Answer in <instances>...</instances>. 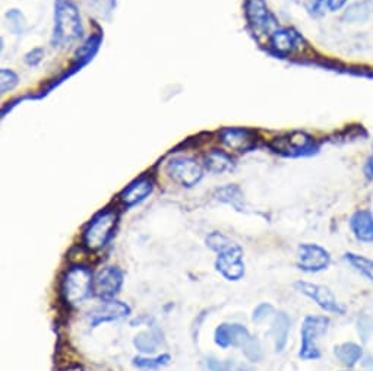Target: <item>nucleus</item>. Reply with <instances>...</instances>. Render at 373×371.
I'll list each match as a JSON object with an SVG mask.
<instances>
[{
    "label": "nucleus",
    "instance_id": "31",
    "mask_svg": "<svg viewBox=\"0 0 373 371\" xmlns=\"http://www.w3.org/2000/svg\"><path fill=\"white\" fill-rule=\"evenodd\" d=\"M306 11L309 12L310 16L313 18H321L325 15L327 8V0H306Z\"/></svg>",
    "mask_w": 373,
    "mask_h": 371
},
{
    "label": "nucleus",
    "instance_id": "15",
    "mask_svg": "<svg viewBox=\"0 0 373 371\" xmlns=\"http://www.w3.org/2000/svg\"><path fill=\"white\" fill-rule=\"evenodd\" d=\"M152 190H154V182L148 177H140L133 183H131L120 193L119 201L126 208H132L140 202H144L152 193Z\"/></svg>",
    "mask_w": 373,
    "mask_h": 371
},
{
    "label": "nucleus",
    "instance_id": "10",
    "mask_svg": "<svg viewBox=\"0 0 373 371\" xmlns=\"http://www.w3.org/2000/svg\"><path fill=\"white\" fill-rule=\"evenodd\" d=\"M244 12L249 24H251L252 29L258 34L265 32H274L277 27V21L271 11L268 9L265 0H246L244 4Z\"/></svg>",
    "mask_w": 373,
    "mask_h": 371
},
{
    "label": "nucleus",
    "instance_id": "13",
    "mask_svg": "<svg viewBox=\"0 0 373 371\" xmlns=\"http://www.w3.org/2000/svg\"><path fill=\"white\" fill-rule=\"evenodd\" d=\"M129 313H131V307L128 304H124L112 298V299H103V303L98 307L90 311L88 319H90L91 328H97L105 322L120 321L123 319V317L129 316Z\"/></svg>",
    "mask_w": 373,
    "mask_h": 371
},
{
    "label": "nucleus",
    "instance_id": "4",
    "mask_svg": "<svg viewBox=\"0 0 373 371\" xmlns=\"http://www.w3.org/2000/svg\"><path fill=\"white\" fill-rule=\"evenodd\" d=\"M329 328V319L325 316H308L305 317L300 329V351L299 357L305 361L321 358L319 339L327 333Z\"/></svg>",
    "mask_w": 373,
    "mask_h": 371
},
{
    "label": "nucleus",
    "instance_id": "34",
    "mask_svg": "<svg viewBox=\"0 0 373 371\" xmlns=\"http://www.w3.org/2000/svg\"><path fill=\"white\" fill-rule=\"evenodd\" d=\"M43 58H44V50L37 47V48H32L30 53H27L24 60L28 66H37L41 63Z\"/></svg>",
    "mask_w": 373,
    "mask_h": 371
},
{
    "label": "nucleus",
    "instance_id": "29",
    "mask_svg": "<svg viewBox=\"0 0 373 371\" xmlns=\"http://www.w3.org/2000/svg\"><path fill=\"white\" fill-rule=\"evenodd\" d=\"M232 243H233L232 240L227 238L224 234L217 233V231H216V233H211V234L207 237V245L209 247L211 250H214V252H217V253L223 252V250L225 249V247H228Z\"/></svg>",
    "mask_w": 373,
    "mask_h": 371
},
{
    "label": "nucleus",
    "instance_id": "36",
    "mask_svg": "<svg viewBox=\"0 0 373 371\" xmlns=\"http://www.w3.org/2000/svg\"><path fill=\"white\" fill-rule=\"evenodd\" d=\"M365 175L367 180H373V152L372 155L366 160V164H365Z\"/></svg>",
    "mask_w": 373,
    "mask_h": 371
},
{
    "label": "nucleus",
    "instance_id": "14",
    "mask_svg": "<svg viewBox=\"0 0 373 371\" xmlns=\"http://www.w3.org/2000/svg\"><path fill=\"white\" fill-rule=\"evenodd\" d=\"M221 142L236 152H249L256 148V135L246 128H224L220 132Z\"/></svg>",
    "mask_w": 373,
    "mask_h": 371
},
{
    "label": "nucleus",
    "instance_id": "12",
    "mask_svg": "<svg viewBox=\"0 0 373 371\" xmlns=\"http://www.w3.org/2000/svg\"><path fill=\"white\" fill-rule=\"evenodd\" d=\"M123 272L116 267L101 269L94 279V294L101 299H112L122 288Z\"/></svg>",
    "mask_w": 373,
    "mask_h": 371
},
{
    "label": "nucleus",
    "instance_id": "26",
    "mask_svg": "<svg viewBox=\"0 0 373 371\" xmlns=\"http://www.w3.org/2000/svg\"><path fill=\"white\" fill-rule=\"evenodd\" d=\"M170 361H171V357L169 354H163V356H158L154 358L135 357L132 364H133V367H136L139 370H158V368L169 365Z\"/></svg>",
    "mask_w": 373,
    "mask_h": 371
},
{
    "label": "nucleus",
    "instance_id": "27",
    "mask_svg": "<svg viewBox=\"0 0 373 371\" xmlns=\"http://www.w3.org/2000/svg\"><path fill=\"white\" fill-rule=\"evenodd\" d=\"M6 20H8V29L15 34V35H22L25 28H27V21L25 16L16 9H12L6 13Z\"/></svg>",
    "mask_w": 373,
    "mask_h": 371
},
{
    "label": "nucleus",
    "instance_id": "33",
    "mask_svg": "<svg viewBox=\"0 0 373 371\" xmlns=\"http://www.w3.org/2000/svg\"><path fill=\"white\" fill-rule=\"evenodd\" d=\"M207 365L209 371H237V368L232 363H223L216 358H208Z\"/></svg>",
    "mask_w": 373,
    "mask_h": 371
},
{
    "label": "nucleus",
    "instance_id": "22",
    "mask_svg": "<svg viewBox=\"0 0 373 371\" xmlns=\"http://www.w3.org/2000/svg\"><path fill=\"white\" fill-rule=\"evenodd\" d=\"M162 344H163V333L157 328H151L150 330L138 333L133 339L135 348L140 351L142 354H154L157 348Z\"/></svg>",
    "mask_w": 373,
    "mask_h": 371
},
{
    "label": "nucleus",
    "instance_id": "35",
    "mask_svg": "<svg viewBox=\"0 0 373 371\" xmlns=\"http://www.w3.org/2000/svg\"><path fill=\"white\" fill-rule=\"evenodd\" d=\"M350 0H327V8L329 12H339L341 11Z\"/></svg>",
    "mask_w": 373,
    "mask_h": 371
},
{
    "label": "nucleus",
    "instance_id": "11",
    "mask_svg": "<svg viewBox=\"0 0 373 371\" xmlns=\"http://www.w3.org/2000/svg\"><path fill=\"white\" fill-rule=\"evenodd\" d=\"M252 339L251 332L237 323H223L216 329L214 335L216 344L223 349L240 348L243 351Z\"/></svg>",
    "mask_w": 373,
    "mask_h": 371
},
{
    "label": "nucleus",
    "instance_id": "18",
    "mask_svg": "<svg viewBox=\"0 0 373 371\" xmlns=\"http://www.w3.org/2000/svg\"><path fill=\"white\" fill-rule=\"evenodd\" d=\"M290 326H292V321H290L289 314L284 311H278L274 317L273 328H271L275 352H282L284 349H286L287 342H289Z\"/></svg>",
    "mask_w": 373,
    "mask_h": 371
},
{
    "label": "nucleus",
    "instance_id": "19",
    "mask_svg": "<svg viewBox=\"0 0 373 371\" xmlns=\"http://www.w3.org/2000/svg\"><path fill=\"white\" fill-rule=\"evenodd\" d=\"M301 39L294 32L293 29L289 28H277L270 37L271 47L280 53V55H290L297 47V41Z\"/></svg>",
    "mask_w": 373,
    "mask_h": 371
},
{
    "label": "nucleus",
    "instance_id": "21",
    "mask_svg": "<svg viewBox=\"0 0 373 371\" xmlns=\"http://www.w3.org/2000/svg\"><path fill=\"white\" fill-rule=\"evenodd\" d=\"M204 167L214 174H223L227 171H232L235 168V160L228 154L212 149L204 158Z\"/></svg>",
    "mask_w": 373,
    "mask_h": 371
},
{
    "label": "nucleus",
    "instance_id": "6",
    "mask_svg": "<svg viewBox=\"0 0 373 371\" xmlns=\"http://www.w3.org/2000/svg\"><path fill=\"white\" fill-rule=\"evenodd\" d=\"M271 149L284 156H308L316 151L313 137L303 132H292L275 137L270 144Z\"/></svg>",
    "mask_w": 373,
    "mask_h": 371
},
{
    "label": "nucleus",
    "instance_id": "2",
    "mask_svg": "<svg viewBox=\"0 0 373 371\" xmlns=\"http://www.w3.org/2000/svg\"><path fill=\"white\" fill-rule=\"evenodd\" d=\"M119 215L113 209H105L97 214L85 228L82 241L88 250L97 252L110 241L117 227Z\"/></svg>",
    "mask_w": 373,
    "mask_h": 371
},
{
    "label": "nucleus",
    "instance_id": "23",
    "mask_svg": "<svg viewBox=\"0 0 373 371\" xmlns=\"http://www.w3.org/2000/svg\"><path fill=\"white\" fill-rule=\"evenodd\" d=\"M334 356L343 365L351 368L363 360V348L354 342H344L334 348Z\"/></svg>",
    "mask_w": 373,
    "mask_h": 371
},
{
    "label": "nucleus",
    "instance_id": "8",
    "mask_svg": "<svg viewBox=\"0 0 373 371\" xmlns=\"http://www.w3.org/2000/svg\"><path fill=\"white\" fill-rule=\"evenodd\" d=\"M217 271L227 281H239L244 275V262H243V249L237 243H232L223 252L218 253L216 260Z\"/></svg>",
    "mask_w": 373,
    "mask_h": 371
},
{
    "label": "nucleus",
    "instance_id": "25",
    "mask_svg": "<svg viewBox=\"0 0 373 371\" xmlns=\"http://www.w3.org/2000/svg\"><path fill=\"white\" fill-rule=\"evenodd\" d=\"M344 259L359 275L373 282V260L372 259H367L356 253H346Z\"/></svg>",
    "mask_w": 373,
    "mask_h": 371
},
{
    "label": "nucleus",
    "instance_id": "28",
    "mask_svg": "<svg viewBox=\"0 0 373 371\" xmlns=\"http://www.w3.org/2000/svg\"><path fill=\"white\" fill-rule=\"evenodd\" d=\"M0 79H2L0 81V91H2V94H8L9 91L15 90L18 83H20V78H18V75L13 72V70L6 69V67L0 70Z\"/></svg>",
    "mask_w": 373,
    "mask_h": 371
},
{
    "label": "nucleus",
    "instance_id": "24",
    "mask_svg": "<svg viewBox=\"0 0 373 371\" xmlns=\"http://www.w3.org/2000/svg\"><path fill=\"white\" fill-rule=\"evenodd\" d=\"M216 198L227 205H232L237 210H243V193L236 184H227L216 190Z\"/></svg>",
    "mask_w": 373,
    "mask_h": 371
},
{
    "label": "nucleus",
    "instance_id": "1",
    "mask_svg": "<svg viewBox=\"0 0 373 371\" xmlns=\"http://www.w3.org/2000/svg\"><path fill=\"white\" fill-rule=\"evenodd\" d=\"M84 35V25L78 8L67 2L58 0L55 6V31H53V46H66L79 40Z\"/></svg>",
    "mask_w": 373,
    "mask_h": 371
},
{
    "label": "nucleus",
    "instance_id": "20",
    "mask_svg": "<svg viewBox=\"0 0 373 371\" xmlns=\"http://www.w3.org/2000/svg\"><path fill=\"white\" fill-rule=\"evenodd\" d=\"M373 13V2L372 0H358L351 5H348L343 13L341 20L346 24H365L369 21V18Z\"/></svg>",
    "mask_w": 373,
    "mask_h": 371
},
{
    "label": "nucleus",
    "instance_id": "7",
    "mask_svg": "<svg viewBox=\"0 0 373 371\" xmlns=\"http://www.w3.org/2000/svg\"><path fill=\"white\" fill-rule=\"evenodd\" d=\"M296 290L300 294H303L305 297L310 298L319 309H322L327 313L340 314V316L346 313L344 306L339 302V299H336V297L328 287L312 284V282H306V281H300L296 284Z\"/></svg>",
    "mask_w": 373,
    "mask_h": 371
},
{
    "label": "nucleus",
    "instance_id": "16",
    "mask_svg": "<svg viewBox=\"0 0 373 371\" xmlns=\"http://www.w3.org/2000/svg\"><path fill=\"white\" fill-rule=\"evenodd\" d=\"M350 229L360 243H373V212L369 209H359L354 212L350 218Z\"/></svg>",
    "mask_w": 373,
    "mask_h": 371
},
{
    "label": "nucleus",
    "instance_id": "32",
    "mask_svg": "<svg viewBox=\"0 0 373 371\" xmlns=\"http://www.w3.org/2000/svg\"><path fill=\"white\" fill-rule=\"evenodd\" d=\"M274 313V307L268 303H262L259 304L255 310H254V316H252V321L255 323H262L265 322L268 317Z\"/></svg>",
    "mask_w": 373,
    "mask_h": 371
},
{
    "label": "nucleus",
    "instance_id": "5",
    "mask_svg": "<svg viewBox=\"0 0 373 371\" xmlns=\"http://www.w3.org/2000/svg\"><path fill=\"white\" fill-rule=\"evenodd\" d=\"M166 173L173 182L183 187L197 186L204 177L202 166L197 160L188 156L173 158L166 166Z\"/></svg>",
    "mask_w": 373,
    "mask_h": 371
},
{
    "label": "nucleus",
    "instance_id": "9",
    "mask_svg": "<svg viewBox=\"0 0 373 371\" xmlns=\"http://www.w3.org/2000/svg\"><path fill=\"white\" fill-rule=\"evenodd\" d=\"M331 263V255L319 244H301L299 247L297 267L303 272L318 274L325 271Z\"/></svg>",
    "mask_w": 373,
    "mask_h": 371
},
{
    "label": "nucleus",
    "instance_id": "17",
    "mask_svg": "<svg viewBox=\"0 0 373 371\" xmlns=\"http://www.w3.org/2000/svg\"><path fill=\"white\" fill-rule=\"evenodd\" d=\"M103 41V35L101 34H94L91 35L90 39H88L75 53V59H74V65H72V72L70 74H75L77 70H81V67H84L85 65L90 63L94 56L97 55V51L100 48V44Z\"/></svg>",
    "mask_w": 373,
    "mask_h": 371
},
{
    "label": "nucleus",
    "instance_id": "30",
    "mask_svg": "<svg viewBox=\"0 0 373 371\" xmlns=\"http://www.w3.org/2000/svg\"><path fill=\"white\" fill-rule=\"evenodd\" d=\"M358 333L363 342H367L373 335V317L363 314L358 319Z\"/></svg>",
    "mask_w": 373,
    "mask_h": 371
},
{
    "label": "nucleus",
    "instance_id": "3",
    "mask_svg": "<svg viewBox=\"0 0 373 371\" xmlns=\"http://www.w3.org/2000/svg\"><path fill=\"white\" fill-rule=\"evenodd\" d=\"M94 288L91 271L85 267H72L62 279V295L69 306H78L90 297Z\"/></svg>",
    "mask_w": 373,
    "mask_h": 371
}]
</instances>
